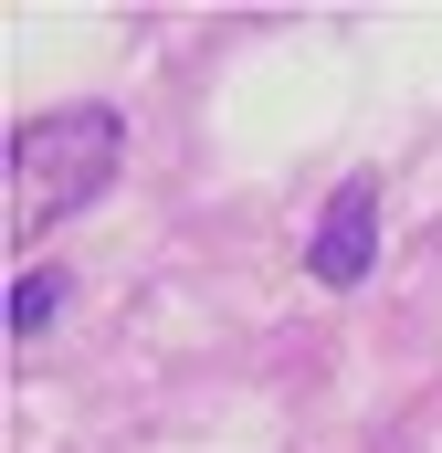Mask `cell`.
Segmentation results:
<instances>
[{"label":"cell","mask_w":442,"mask_h":453,"mask_svg":"<svg viewBox=\"0 0 442 453\" xmlns=\"http://www.w3.org/2000/svg\"><path fill=\"white\" fill-rule=\"evenodd\" d=\"M126 158V116L116 106H53L11 127V253H32L53 222H74Z\"/></svg>","instance_id":"cell-1"},{"label":"cell","mask_w":442,"mask_h":453,"mask_svg":"<svg viewBox=\"0 0 442 453\" xmlns=\"http://www.w3.org/2000/svg\"><path fill=\"white\" fill-rule=\"evenodd\" d=\"M379 264V180H337L327 211H316V242H306V274L316 285H358Z\"/></svg>","instance_id":"cell-2"},{"label":"cell","mask_w":442,"mask_h":453,"mask_svg":"<svg viewBox=\"0 0 442 453\" xmlns=\"http://www.w3.org/2000/svg\"><path fill=\"white\" fill-rule=\"evenodd\" d=\"M53 317H64V285H53V274H21V285H11V338H42Z\"/></svg>","instance_id":"cell-3"}]
</instances>
